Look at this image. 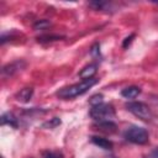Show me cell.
Returning <instances> with one entry per match:
<instances>
[{"mask_svg":"<svg viewBox=\"0 0 158 158\" xmlns=\"http://www.w3.org/2000/svg\"><path fill=\"white\" fill-rule=\"evenodd\" d=\"M98 126L100 127V130H102L105 132H115V130H116V125L111 120L98 122Z\"/></svg>","mask_w":158,"mask_h":158,"instance_id":"obj_10","label":"cell"},{"mask_svg":"<svg viewBox=\"0 0 158 158\" xmlns=\"http://www.w3.org/2000/svg\"><path fill=\"white\" fill-rule=\"evenodd\" d=\"M59 123H60V120L57 118V117H54V118H52L51 121L46 122V123L43 125V127H49V128H52V127H54V126H58Z\"/></svg>","mask_w":158,"mask_h":158,"instance_id":"obj_13","label":"cell"},{"mask_svg":"<svg viewBox=\"0 0 158 158\" xmlns=\"http://www.w3.org/2000/svg\"><path fill=\"white\" fill-rule=\"evenodd\" d=\"M151 157H152V158H158V148H156V149L151 153Z\"/></svg>","mask_w":158,"mask_h":158,"instance_id":"obj_16","label":"cell"},{"mask_svg":"<svg viewBox=\"0 0 158 158\" xmlns=\"http://www.w3.org/2000/svg\"><path fill=\"white\" fill-rule=\"evenodd\" d=\"M98 83V79L91 78V79H86V80H81L80 83H77L74 85H70L68 88H63L58 91V96L62 99H70V98H75L79 96L84 93H86L93 85H95Z\"/></svg>","mask_w":158,"mask_h":158,"instance_id":"obj_1","label":"cell"},{"mask_svg":"<svg viewBox=\"0 0 158 158\" xmlns=\"http://www.w3.org/2000/svg\"><path fill=\"white\" fill-rule=\"evenodd\" d=\"M32 93H33L32 88H25V89H22V90H20V91L17 93L16 99H17L19 101H21V102H27V101L31 99Z\"/></svg>","mask_w":158,"mask_h":158,"instance_id":"obj_8","label":"cell"},{"mask_svg":"<svg viewBox=\"0 0 158 158\" xmlns=\"http://www.w3.org/2000/svg\"><path fill=\"white\" fill-rule=\"evenodd\" d=\"M91 142H93L95 146H98V147H100V148H102V149H111V148H112V142L109 141V139H106V138H102V137L93 136V137H91Z\"/></svg>","mask_w":158,"mask_h":158,"instance_id":"obj_6","label":"cell"},{"mask_svg":"<svg viewBox=\"0 0 158 158\" xmlns=\"http://www.w3.org/2000/svg\"><path fill=\"white\" fill-rule=\"evenodd\" d=\"M125 138L136 144H144L148 142V132L139 126H131L125 131Z\"/></svg>","mask_w":158,"mask_h":158,"instance_id":"obj_3","label":"cell"},{"mask_svg":"<svg viewBox=\"0 0 158 158\" xmlns=\"http://www.w3.org/2000/svg\"><path fill=\"white\" fill-rule=\"evenodd\" d=\"M1 123L2 125H10L12 127H16V125H17L15 116L12 114H10V112H6V114H4L1 116Z\"/></svg>","mask_w":158,"mask_h":158,"instance_id":"obj_11","label":"cell"},{"mask_svg":"<svg viewBox=\"0 0 158 158\" xmlns=\"http://www.w3.org/2000/svg\"><path fill=\"white\" fill-rule=\"evenodd\" d=\"M23 65H25L23 62H14V63H11V64L4 67L2 72H4V74H9V75H11V74H14L15 72H17L19 69L21 70V68H22Z\"/></svg>","mask_w":158,"mask_h":158,"instance_id":"obj_9","label":"cell"},{"mask_svg":"<svg viewBox=\"0 0 158 158\" xmlns=\"http://www.w3.org/2000/svg\"><path fill=\"white\" fill-rule=\"evenodd\" d=\"M126 107H127V110H128L130 112H132L135 116H137V117L141 118V120L148 121V120L152 117L151 110H149V107H148L144 102H141V101L127 102V104H126Z\"/></svg>","mask_w":158,"mask_h":158,"instance_id":"obj_4","label":"cell"},{"mask_svg":"<svg viewBox=\"0 0 158 158\" xmlns=\"http://www.w3.org/2000/svg\"><path fill=\"white\" fill-rule=\"evenodd\" d=\"M90 116L95 121H98V122L109 121L110 118H112L115 116V111H114V107L111 105L102 102V104L91 106V109H90Z\"/></svg>","mask_w":158,"mask_h":158,"instance_id":"obj_2","label":"cell"},{"mask_svg":"<svg viewBox=\"0 0 158 158\" xmlns=\"http://www.w3.org/2000/svg\"><path fill=\"white\" fill-rule=\"evenodd\" d=\"M44 158H63V156L58 152H46Z\"/></svg>","mask_w":158,"mask_h":158,"instance_id":"obj_14","label":"cell"},{"mask_svg":"<svg viewBox=\"0 0 158 158\" xmlns=\"http://www.w3.org/2000/svg\"><path fill=\"white\" fill-rule=\"evenodd\" d=\"M95 73H96V64H88V65H85V67L80 70L79 77H80L83 80H86V79L94 78Z\"/></svg>","mask_w":158,"mask_h":158,"instance_id":"obj_5","label":"cell"},{"mask_svg":"<svg viewBox=\"0 0 158 158\" xmlns=\"http://www.w3.org/2000/svg\"><path fill=\"white\" fill-rule=\"evenodd\" d=\"M141 93V89L138 86H127L121 91V95L126 99H135Z\"/></svg>","mask_w":158,"mask_h":158,"instance_id":"obj_7","label":"cell"},{"mask_svg":"<svg viewBox=\"0 0 158 158\" xmlns=\"http://www.w3.org/2000/svg\"><path fill=\"white\" fill-rule=\"evenodd\" d=\"M89 102H90V105H91V106H95V105L102 104V95H101V94H98V95L91 96V99L89 100Z\"/></svg>","mask_w":158,"mask_h":158,"instance_id":"obj_12","label":"cell"},{"mask_svg":"<svg viewBox=\"0 0 158 158\" xmlns=\"http://www.w3.org/2000/svg\"><path fill=\"white\" fill-rule=\"evenodd\" d=\"M132 38H133V35H131L130 37H127V38H126V41L123 42V48H126V47H127V44H130V42H131V40H132Z\"/></svg>","mask_w":158,"mask_h":158,"instance_id":"obj_15","label":"cell"}]
</instances>
